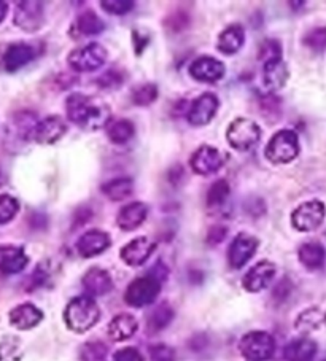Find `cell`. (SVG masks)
Listing matches in <instances>:
<instances>
[{
    "mask_svg": "<svg viewBox=\"0 0 326 361\" xmlns=\"http://www.w3.org/2000/svg\"><path fill=\"white\" fill-rule=\"evenodd\" d=\"M66 114L68 121L86 130H97L105 128L110 118L109 105L92 101L90 96L73 92L66 99Z\"/></svg>",
    "mask_w": 326,
    "mask_h": 361,
    "instance_id": "obj_1",
    "label": "cell"
},
{
    "mask_svg": "<svg viewBox=\"0 0 326 361\" xmlns=\"http://www.w3.org/2000/svg\"><path fill=\"white\" fill-rule=\"evenodd\" d=\"M100 320V309L90 296H78L67 304L64 322L73 333H86Z\"/></svg>",
    "mask_w": 326,
    "mask_h": 361,
    "instance_id": "obj_2",
    "label": "cell"
},
{
    "mask_svg": "<svg viewBox=\"0 0 326 361\" xmlns=\"http://www.w3.org/2000/svg\"><path fill=\"white\" fill-rule=\"evenodd\" d=\"M299 152L298 134L291 129H280L269 139L265 157L272 164H288L298 158Z\"/></svg>",
    "mask_w": 326,
    "mask_h": 361,
    "instance_id": "obj_3",
    "label": "cell"
},
{
    "mask_svg": "<svg viewBox=\"0 0 326 361\" xmlns=\"http://www.w3.org/2000/svg\"><path fill=\"white\" fill-rule=\"evenodd\" d=\"M326 219V205L318 199H310L299 204L291 212V226L299 233H312L323 225Z\"/></svg>",
    "mask_w": 326,
    "mask_h": 361,
    "instance_id": "obj_4",
    "label": "cell"
},
{
    "mask_svg": "<svg viewBox=\"0 0 326 361\" xmlns=\"http://www.w3.org/2000/svg\"><path fill=\"white\" fill-rule=\"evenodd\" d=\"M239 350L247 361H267L275 352V341L266 331H250L242 336Z\"/></svg>",
    "mask_w": 326,
    "mask_h": 361,
    "instance_id": "obj_5",
    "label": "cell"
},
{
    "mask_svg": "<svg viewBox=\"0 0 326 361\" xmlns=\"http://www.w3.org/2000/svg\"><path fill=\"white\" fill-rule=\"evenodd\" d=\"M107 61V49L100 43H87L85 47L75 48L68 53L67 62L75 72H94L99 71Z\"/></svg>",
    "mask_w": 326,
    "mask_h": 361,
    "instance_id": "obj_6",
    "label": "cell"
},
{
    "mask_svg": "<svg viewBox=\"0 0 326 361\" xmlns=\"http://www.w3.org/2000/svg\"><path fill=\"white\" fill-rule=\"evenodd\" d=\"M261 139V128L248 118H236L227 129V140L234 150L247 152Z\"/></svg>",
    "mask_w": 326,
    "mask_h": 361,
    "instance_id": "obj_7",
    "label": "cell"
},
{
    "mask_svg": "<svg viewBox=\"0 0 326 361\" xmlns=\"http://www.w3.org/2000/svg\"><path fill=\"white\" fill-rule=\"evenodd\" d=\"M161 291V282L152 276L139 277L128 285L124 301L131 307H145L156 301Z\"/></svg>",
    "mask_w": 326,
    "mask_h": 361,
    "instance_id": "obj_8",
    "label": "cell"
},
{
    "mask_svg": "<svg viewBox=\"0 0 326 361\" xmlns=\"http://www.w3.org/2000/svg\"><path fill=\"white\" fill-rule=\"evenodd\" d=\"M2 47V51H0V68H4L8 73L18 72L37 58L34 45L26 42H16Z\"/></svg>",
    "mask_w": 326,
    "mask_h": 361,
    "instance_id": "obj_9",
    "label": "cell"
},
{
    "mask_svg": "<svg viewBox=\"0 0 326 361\" xmlns=\"http://www.w3.org/2000/svg\"><path fill=\"white\" fill-rule=\"evenodd\" d=\"M13 23L24 32H37L45 24V5L43 2H34V0L18 2Z\"/></svg>",
    "mask_w": 326,
    "mask_h": 361,
    "instance_id": "obj_10",
    "label": "cell"
},
{
    "mask_svg": "<svg viewBox=\"0 0 326 361\" xmlns=\"http://www.w3.org/2000/svg\"><path fill=\"white\" fill-rule=\"evenodd\" d=\"M218 107H220L218 97L213 92H204L188 105L186 120L191 126H207L215 118Z\"/></svg>",
    "mask_w": 326,
    "mask_h": 361,
    "instance_id": "obj_11",
    "label": "cell"
},
{
    "mask_svg": "<svg viewBox=\"0 0 326 361\" xmlns=\"http://www.w3.org/2000/svg\"><path fill=\"white\" fill-rule=\"evenodd\" d=\"M224 164V157L218 148L212 145H200L191 154L190 166L191 171L198 176H212L222 169Z\"/></svg>",
    "mask_w": 326,
    "mask_h": 361,
    "instance_id": "obj_12",
    "label": "cell"
},
{
    "mask_svg": "<svg viewBox=\"0 0 326 361\" xmlns=\"http://www.w3.org/2000/svg\"><path fill=\"white\" fill-rule=\"evenodd\" d=\"M260 240L252 234L239 233L233 239L228 250V261L233 269H241L246 266L250 259L255 257L256 250H258Z\"/></svg>",
    "mask_w": 326,
    "mask_h": 361,
    "instance_id": "obj_13",
    "label": "cell"
},
{
    "mask_svg": "<svg viewBox=\"0 0 326 361\" xmlns=\"http://www.w3.org/2000/svg\"><path fill=\"white\" fill-rule=\"evenodd\" d=\"M275 274H277V266L272 261L262 259L260 263H256L252 269L247 271L242 279V286L248 293H260L272 283Z\"/></svg>",
    "mask_w": 326,
    "mask_h": 361,
    "instance_id": "obj_14",
    "label": "cell"
},
{
    "mask_svg": "<svg viewBox=\"0 0 326 361\" xmlns=\"http://www.w3.org/2000/svg\"><path fill=\"white\" fill-rule=\"evenodd\" d=\"M188 72H190V75L196 80V82L215 83L224 77V73H227V66H224L222 61L212 58V56H199V58L191 62Z\"/></svg>",
    "mask_w": 326,
    "mask_h": 361,
    "instance_id": "obj_15",
    "label": "cell"
},
{
    "mask_svg": "<svg viewBox=\"0 0 326 361\" xmlns=\"http://www.w3.org/2000/svg\"><path fill=\"white\" fill-rule=\"evenodd\" d=\"M66 133L67 124L64 120L58 115H52L37 123L30 135L40 145H53V143L59 142L66 135Z\"/></svg>",
    "mask_w": 326,
    "mask_h": 361,
    "instance_id": "obj_16",
    "label": "cell"
},
{
    "mask_svg": "<svg viewBox=\"0 0 326 361\" xmlns=\"http://www.w3.org/2000/svg\"><path fill=\"white\" fill-rule=\"evenodd\" d=\"M156 248V242L145 235L135 238L121 248L120 257L128 266H142L145 261L152 257Z\"/></svg>",
    "mask_w": 326,
    "mask_h": 361,
    "instance_id": "obj_17",
    "label": "cell"
},
{
    "mask_svg": "<svg viewBox=\"0 0 326 361\" xmlns=\"http://www.w3.org/2000/svg\"><path fill=\"white\" fill-rule=\"evenodd\" d=\"M110 245L111 239L109 234L100 229H91L77 240V252L81 258H94L104 253Z\"/></svg>",
    "mask_w": 326,
    "mask_h": 361,
    "instance_id": "obj_18",
    "label": "cell"
},
{
    "mask_svg": "<svg viewBox=\"0 0 326 361\" xmlns=\"http://www.w3.org/2000/svg\"><path fill=\"white\" fill-rule=\"evenodd\" d=\"M288 78H290V71H288L286 62L282 58L262 62V85L269 92H275L284 88Z\"/></svg>",
    "mask_w": 326,
    "mask_h": 361,
    "instance_id": "obj_19",
    "label": "cell"
},
{
    "mask_svg": "<svg viewBox=\"0 0 326 361\" xmlns=\"http://www.w3.org/2000/svg\"><path fill=\"white\" fill-rule=\"evenodd\" d=\"M148 216V205L145 202L135 201L129 202L121 207L116 215V225L121 231H134V229L140 228L142 223L147 220Z\"/></svg>",
    "mask_w": 326,
    "mask_h": 361,
    "instance_id": "obj_20",
    "label": "cell"
},
{
    "mask_svg": "<svg viewBox=\"0 0 326 361\" xmlns=\"http://www.w3.org/2000/svg\"><path fill=\"white\" fill-rule=\"evenodd\" d=\"M8 320L13 328L28 331V329L35 328L43 320V312L34 304L24 302L10 310Z\"/></svg>",
    "mask_w": 326,
    "mask_h": 361,
    "instance_id": "obj_21",
    "label": "cell"
},
{
    "mask_svg": "<svg viewBox=\"0 0 326 361\" xmlns=\"http://www.w3.org/2000/svg\"><path fill=\"white\" fill-rule=\"evenodd\" d=\"M81 283H83V288L90 295V298L104 296L114 290V280L102 267H91V269H87L83 279H81Z\"/></svg>",
    "mask_w": 326,
    "mask_h": 361,
    "instance_id": "obj_22",
    "label": "cell"
},
{
    "mask_svg": "<svg viewBox=\"0 0 326 361\" xmlns=\"http://www.w3.org/2000/svg\"><path fill=\"white\" fill-rule=\"evenodd\" d=\"M29 258L23 247L18 245H0V272L18 274L28 266Z\"/></svg>",
    "mask_w": 326,
    "mask_h": 361,
    "instance_id": "obj_23",
    "label": "cell"
},
{
    "mask_svg": "<svg viewBox=\"0 0 326 361\" xmlns=\"http://www.w3.org/2000/svg\"><path fill=\"white\" fill-rule=\"evenodd\" d=\"M243 43H246V30L241 24H229L227 29H223L217 40V49L223 54L231 56L239 53Z\"/></svg>",
    "mask_w": 326,
    "mask_h": 361,
    "instance_id": "obj_24",
    "label": "cell"
},
{
    "mask_svg": "<svg viewBox=\"0 0 326 361\" xmlns=\"http://www.w3.org/2000/svg\"><path fill=\"white\" fill-rule=\"evenodd\" d=\"M137 329H139V323H137L135 317L131 314H120L109 323L107 333H109V336L114 341L121 342L133 338L137 333Z\"/></svg>",
    "mask_w": 326,
    "mask_h": 361,
    "instance_id": "obj_25",
    "label": "cell"
},
{
    "mask_svg": "<svg viewBox=\"0 0 326 361\" xmlns=\"http://www.w3.org/2000/svg\"><path fill=\"white\" fill-rule=\"evenodd\" d=\"M298 258H299V263L303 264L306 269L317 271L325 264V258H326L325 247L315 240L306 242V244L299 247Z\"/></svg>",
    "mask_w": 326,
    "mask_h": 361,
    "instance_id": "obj_26",
    "label": "cell"
},
{
    "mask_svg": "<svg viewBox=\"0 0 326 361\" xmlns=\"http://www.w3.org/2000/svg\"><path fill=\"white\" fill-rule=\"evenodd\" d=\"M317 355V342L309 338H299L286 344L284 357L286 361H312Z\"/></svg>",
    "mask_w": 326,
    "mask_h": 361,
    "instance_id": "obj_27",
    "label": "cell"
},
{
    "mask_svg": "<svg viewBox=\"0 0 326 361\" xmlns=\"http://www.w3.org/2000/svg\"><path fill=\"white\" fill-rule=\"evenodd\" d=\"M325 323L326 310L322 307H309L298 315V319L294 320V328H296L299 333L309 334L322 328Z\"/></svg>",
    "mask_w": 326,
    "mask_h": 361,
    "instance_id": "obj_28",
    "label": "cell"
},
{
    "mask_svg": "<svg viewBox=\"0 0 326 361\" xmlns=\"http://www.w3.org/2000/svg\"><path fill=\"white\" fill-rule=\"evenodd\" d=\"M105 128L109 140L116 143V145H124V143H128L135 134L134 123L131 120H126V118L110 120Z\"/></svg>",
    "mask_w": 326,
    "mask_h": 361,
    "instance_id": "obj_29",
    "label": "cell"
},
{
    "mask_svg": "<svg viewBox=\"0 0 326 361\" xmlns=\"http://www.w3.org/2000/svg\"><path fill=\"white\" fill-rule=\"evenodd\" d=\"M105 24L100 18L94 13L92 10H86L81 13L77 21L73 23V32L78 34L77 37H91L104 32Z\"/></svg>",
    "mask_w": 326,
    "mask_h": 361,
    "instance_id": "obj_30",
    "label": "cell"
},
{
    "mask_svg": "<svg viewBox=\"0 0 326 361\" xmlns=\"http://www.w3.org/2000/svg\"><path fill=\"white\" fill-rule=\"evenodd\" d=\"M102 192L110 199V201H124L133 196L134 182L131 178H114L110 182L102 185Z\"/></svg>",
    "mask_w": 326,
    "mask_h": 361,
    "instance_id": "obj_31",
    "label": "cell"
},
{
    "mask_svg": "<svg viewBox=\"0 0 326 361\" xmlns=\"http://www.w3.org/2000/svg\"><path fill=\"white\" fill-rule=\"evenodd\" d=\"M174 317H175V312H174V309L169 306V304H166V302L159 304V306L155 307L152 310V314L148 315V320H147L148 329L153 333H158V331H161V329H164L171 325Z\"/></svg>",
    "mask_w": 326,
    "mask_h": 361,
    "instance_id": "obj_32",
    "label": "cell"
},
{
    "mask_svg": "<svg viewBox=\"0 0 326 361\" xmlns=\"http://www.w3.org/2000/svg\"><path fill=\"white\" fill-rule=\"evenodd\" d=\"M229 195L231 188L227 180H217V182L210 186L209 191H207V205H209L210 209H220L227 204Z\"/></svg>",
    "mask_w": 326,
    "mask_h": 361,
    "instance_id": "obj_33",
    "label": "cell"
},
{
    "mask_svg": "<svg viewBox=\"0 0 326 361\" xmlns=\"http://www.w3.org/2000/svg\"><path fill=\"white\" fill-rule=\"evenodd\" d=\"M23 344L16 336H5L0 341V361H21Z\"/></svg>",
    "mask_w": 326,
    "mask_h": 361,
    "instance_id": "obj_34",
    "label": "cell"
},
{
    "mask_svg": "<svg viewBox=\"0 0 326 361\" xmlns=\"http://www.w3.org/2000/svg\"><path fill=\"white\" fill-rule=\"evenodd\" d=\"M133 102L139 107H148L158 99V86L155 83H142L133 90Z\"/></svg>",
    "mask_w": 326,
    "mask_h": 361,
    "instance_id": "obj_35",
    "label": "cell"
},
{
    "mask_svg": "<svg viewBox=\"0 0 326 361\" xmlns=\"http://www.w3.org/2000/svg\"><path fill=\"white\" fill-rule=\"evenodd\" d=\"M303 45L315 53H322L326 49V27L318 26L307 30L303 37Z\"/></svg>",
    "mask_w": 326,
    "mask_h": 361,
    "instance_id": "obj_36",
    "label": "cell"
},
{
    "mask_svg": "<svg viewBox=\"0 0 326 361\" xmlns=\"http://www.w3.org/2000/svg\"><path fill=\"white\" fill-rule=\"evenodd\" d=\"M107 357V345L100 341H90L80 348L81 361H104Z\"/></svg>",
    "mask_w": 326,
    "mask_h": 361,
    "instance_id": "obj_37",
    "label": "cell"
},
{
    "mask_svg": "<svg viewBox=\"0 0 326 361\" xmlns=\"http://www.w3.org/2000/svg\"><path fill=\"white\" fill-rule=\"evenodd\" d=\"M20 212V202L10 195H0V225L11 221Z\"/></svg>",
    "mask_w": 326,
    "mask_h": 361,
    "instance_id": "obj_38",
    "label": "cell"
},
{
    "mask_svg": "<svg viewBox=\"0 0 326 361\" xmlns=\"http://www.w3.org/2000/svg\"><path fill=\"white\" fill-rule=\"evenodd\" d=\"M100 7H102L104 11L110 15H126L129 11H133L135 7V2L133 0H102L100 2Z\"/></svg>",
    "mask_w": 326,
    "mask_h": 361,
    "instance_id": "obj_39",
    "label": "cell"
},
{
    "mask_svg": "<svg viewBox=\"0 0 326 361\" xmlns=\"http://www.w3.org/2000/svg\"><path fill=\"white\" fill-rule=\"evenodd\" d=\"M123 82H124L123 73L120 71H111V68L110 71L104 72L102 75L96 80L97 86L102 90H118L123 85Z\"/></svg>",
    "mask_w": 326,
    "mask_h": 361,
    "instance_id": "obj_40",
    "label": "cell"
},
{
    "mask_svg": "<svg viewBox=\"0 0 326 361\" xmlns=\"http://www.w3.org/2000/svg\"><path fill=\"white\" fill-rule=\"evenodd\" d=\"M258 58L261 62L282 58V43L275 39H269L260 48Z\"/></svg>",
    "mask_w": 326,
    "mask_h": 361,
    "instance_id": "obj_41",
    "label": "cell"
},
{
    "mask_svg": "<svg viewBox=\"0 0 326 361\" xmlns=\"http://www.w3.org/2000/svg\"><path fill=\"white\" fill-rule=\"evenodd\" d=\"M166 26L171 32H181V30L190 26V16L183 13V11H177V13L167 18Z\"/></svg>",
    "mask_w": 326,
    "mask_h": 361,
    "instance_id": "obj_42",
    "label": "cell"
},
{
    "mask_svg": "<svg viewBox=\"0 0 326 361\" xmlns=\"http://www.w3.org/2000/svg\"><path fill=\"white\" fill-rule=\"evenodd\" d=\"M150 360L152 361H175V352L172 347L166 344H156L150 348Z\"/></svg>",
    "mask_w": 326,
    "mask_h": 361,
    "instance_id": "obj_43",
    "label": "cell"
},
{
    "mask_svg": "<svg viewBox=\"0 0 326 361\" xmlns=\"http://www.w3.org/2000/svg\"><path fill=\"white\" fill-rule=\"evenodd\" d=\"M49 277H52V269H49V264L47 263V261H43V263L37 266V269L32 274V283H34V286L47 285Z\"/></svg>",
    "mask_w": 326,
    "mask_h": 361,
    "instance_id": "obj_44",
    "label": "cell"
},
{
    "mask_svg": "<svg viewBox=\"0 0 326 361\" xmlns=\"http://www.w3.org/2000/svg\"><path fill=\"white\" fill-rule=\"evenodd\" d=\"M114 361H143L140 352L134 347H124L118 350L114 357Z\"/></svg>",
    "mask_w": 326,
    "mask_h": 361,
    "instance_id": "obj_45",
    "label": "cell"
},
{
    "mask_svg": "<svg viewBox=\"0 0 326 361\" xmlns=\"http://www.w3.org/2000/svg\"><path fill=\"white\" fill-rule=\"evenodd\" d=\"M228 234V228H224L222 225H215L209 229V234H207V242H209L210 245H218L220 242L224 240Z\"/></svg>",
    "mask_w": 326,
    "mask_h": 361,
    "instance_id": "obj_46",
    "label": "cell"
},
{
    "mask_svg": "<svg viewBox=\"0 0 326 361\" xmlns=\"http://www.w3.org/2000/svg\"><path fill=\"white\" fill-rule=\"evenodd\" d=\"M133 40H134V48H135V53L140 54L143 49L148 47L150 43V37L148 35H142L139 30H134L133 32Z\"/></svg>",
    "mask_w": 326,
    "mask_h": 361,
    "instance_id": "obj_47",
    "label": "cell"
},
{
    "mask_svg": "<svg viewBox=\"0 0 326 361\" xmlns=\"http://www.w3.org/2000/svg\"><path fill=\"white\" fill-rule=\"evenodd\" d=\"M8 13V4L7 2H2L0 0V24H2V21L5 20V16H7Z\"/></svg>",
    "mask_w": 326,
    "mask_h": 361,
    "instance_id": "obj_48",
    "label": "cell"
},
{
    "mask_svg": "<svg viewBox=\"0 0 326 361\" xmlns=\"http://www.w3.org/2000/svg\"><path fill=\"white\" fill-rule=\"evenodd\" d=\"M323 361H326V360H323Z\"/></svg>",
    "mask_w": 326,
    "mask_h": 361,
    "instance_id": "obj_49",
    "label": "cell"
}]
</instances>
